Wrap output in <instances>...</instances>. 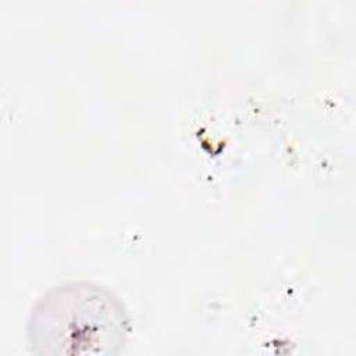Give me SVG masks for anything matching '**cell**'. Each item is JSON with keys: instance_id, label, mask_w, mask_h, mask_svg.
<instances>
[{"instance_id": "cell-1", "label": "cell", "mask_w": 356, "mask_h": 356, "mask_svg": "<svg viewBox=\"0 0 356 356\" xmlns=\"http://www.w3.org/2000/svg\"><path fill=\"white\" fill-rule=\"evenodd\" d=\"M128 320L117 299L93 285L50 292L32 314L31 342L46 355H110L125 342Z\"/></svg>"}]
</instances>
